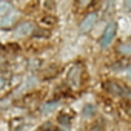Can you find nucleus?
Masks as SVG:
<instances>
[{"instance_id":"f8f14e48","label":"nucleus","mask_w":131,"mask_h":131,"mask_svg":"<svg viewBox=\"0 0 131 131\" xmlns=\"http://www.w3.org/2000/svg\"><path fill=\"white\" fill-rule=\"evenodd\" d=\"M42 25H54V19L52 17H43L42 19Z\"/></svg>"},{"instance_id":"7ed1b4c3","label":"nucleus","mask_w":131,"mask_h":131,"mask_svg":"<svg viewBox=\"0 0 131 131\" xmlns=\"http://www.w3.org/2000/svg\"><path fill=\"white\" fill-rule=\"evenodd\" d=\"M96 20H97V14H96V13L88 14V16L82 20V23H80V31H82V32H88V31L94 26Z\"/></svg>"},{"instance_id":"9b49d317","label":"nucleus","mask_w":131,"mask_h":131,"mask_svg":"<svg viewBox=\"0 0 131 131\" xmlns=\"http://www.w3.org/2000/svg\"><path fill=\"white\" fill-rule=\"evenodd\" d=\"M70 117L68 116H65V114H62L60 117H59V123H62V125H70Z\"/></svg>"},{"instance_id":"dca6fc26","label":"nucleus","mask_w":131,"mask_h":131,"mask_svg":"<svg viewBox=\"0 0 131 131\" xmlns=\"http://www.w3.org/2000/svg\"><path fill=\"white\" fill-rule=\"evenodd\" d=\"M128 79L131 80V68H129V71H128Z\"/></svg>"},{"instance_id":"1a4fd4ad","label":"nucleus","mask_w":131,"mask_h":131,"mask_svg":"<svg viewBox=\"0 0 131 131\" xmlns=\"http://www.w3.org/2000/svg\"><path fill=\"white\" fill-rule=\"evenodd\" d=\"M9 9H11V5H9V3H6V2H2V3H0V16L6 14Z\"/></svg>"},{"instance_id":"f03ea898","label":"nucleus","mask_w":131,"mask_h":131,"mask_svg":"<svg viewBox=\"0 0 131 131\" xmlns=\"http://www.w3.org/2000/svg\"><path fill=\"white\" fill-rule=\"evenodd\" d=\"M80 67L79 65H76V67H73L71 68V71H70V74H68V83L71 85V86H79V83H80Z\"/></svg>"},{"instance_id":"f257e3e1","label":"nucleus","mask_w":131,"mask_h":131,"mask_svg":"<svg viewBox=\"0 0 131 131\" xmlns=\"http://www.w3.org/2000/svg\"><path fill=\"white\" fill-rule=\"evenodd\" d=\"M116 31H117V25H116L114 22H111V23L105 28V31H103V34H102V37H100V40H99L100 48H106V46L111 45V42H113V39H114V36H116Z\"/></svg>"},{"instance_id":"ddd939ff","label":"nucleus","mask_w":131,"mask_h":131,"mask_svg":"<svg viewBox=\"0 0 131 131\" xmlns=\"http://www.w3.org/2000/svg\"><path fill=\"white\" fill-rule=\"evenodd\" d=\"M49 128H51V123H49V122H48V123H46V125H43V126H42V128H40V131H49Z\"/></svg>"},{"instance_id":"f3484780","label":"nucleus","mask_w":131,"mask_h":131,"mask_svg":"<svg viewBox=\"0 0 131 131\" xmlns=\"http://www.w3.org/2000/svg\"><path fill=\"white\" fill-rule=\"evenodd\" d=\"M129 114H131V108H129Z\"/></svg>"},{"instance_id":"423d86ee","label":"nucleus","mask_w":131,"mask_h":131,"mask_svg":"<svg viewBox=\"0 0 131 131\" xmlns=\"http://www.w3.org/2000/svg\"><path fill=\"white\" fill-rule=\"evenodd\" d=\"M57 106H59V102H48V103H45V105H42V108H40V113L42 114H49V113H52V111H56L57 110Z\"/></svg>"},{"instance_id":"20e7f679","label":"nucleus","mask_w":131,"mask_h":131,"mask_svg":"<svg viewBox=\"0 0 131 131\" xmlns=\"http://www.w3.org/2000/svg\"><path fill=\"white\" fill-rule=\"evenodd\" d=\"M105 88H106L111 94H114V96H125V93H128L126 88H123L122 85H119V83H116V82H108V83L105 85Z\"/></svg>"},{"instance_id":"4468645a","label":"nucleus","mask_w":131,"mask_h":131,"mask_svg":"<svg viewBox=\"0 0 131 131\" xmlns=\"http://www.w3.org/2000/svg\"><path fill=\"white\" fill-rule=\"evenodd\" d=\"M88 2H91V0H80V5H82V6H85Z\"/></svg>"},{"instance_id":"39448f33","label":"nucleus","mask_w":131,"mask_h":131,"mask_svg":"<svg viewBox=\"0 0 131 131\" xmlns=\"http://www.w3.org/2000/svg\"><path fill=\"white\" fill-rule=\"evenodd\" d=\"M31 32H32V25L29 22H23L16 28V36L17 37H25V36H28Z\"/></svg>"},{"instance_id":"0eeeda50","label":"nucleus","mask_w":131,"mask_h":131,"mask_svg":"<svg viewBox=\"0 0 131 131\" xmlns=\"http://www.w3.org/2000/svg\"><path fill=\"white\" fill-rule=\"evenodd\" d=\"M119 52L123 56H131V42L129 43H122L119 46Z\"/></svg>"},{"instance_id":"2eb2a0df","label":"nucleus","mask_w":131,"mask_h":131,"mask_svg":"<svg viewBox=\"0 0 131 131\" xmlns=\"http://www.w3.org/2000/svg\"><path fill=\"white\" fill-rule=\"evenodd\" d=\"M5 85V80H3V77H0V88H2Z\"/></svg>"},{"instance_id":"6e6552de","label":"nucleus","mask_w":131,"mask_h":131,"mask_svg":"<svg viewBox=\"0 0 131 131\" xmlns=\"http://www.w3.org/2000/svg\"><path fill=\"white\" fill-rule=\"evenodd\" d=\"M94 111H96V106L90 103V105H85V106H83L82 114H83L85 117H90V116H93V114H94Z\"/></svg>"},{"instance_id":"9d476101","label":"nucleus","mask_w":131,"mask_h":131,"mask_svg":"<svg viewBox=\"0 0 131 131\" xmlns=\"http://www.w3.org/2000/svg\"><path fill=\"white\" fill-rule=\"evenodd\" d=\"M14 20H16L14 17H6V19H3L2 22H0V26H2V28H8V26H11V23Z\"/></svg>"}]
</instances>
